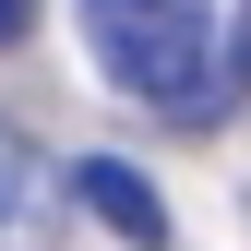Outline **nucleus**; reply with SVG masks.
<instances>
[{"label": "nucleus", "instance_id": "nucleus-4", "mask_svg": "<svg viewBox=\"0 0 251 251\" xmlns=\"http://www.w3.org/2000/svg\"><path fill=\"white\" fill-rule=\"evenodd\" d=\"M24 24H36V0H0V48H12V36H24Z\"/></svg>", "mask_w": 251, "mask_h": 251}, {"label": "nucleus", "instance_id": "nucleus-3", "mask_svg": "<svg viewBox=\"0 0 251 251\" xmlns=\"http://www.w3.org/2000/svg\"><path fill=\"white\" fill-rule=\"evenodd\" d=\"M60 203H72V192H60V168L0 120V251H48V239H60Z\"/></svg>", "mask_w": 251, "mask_h": 251}, {"label": "nucleus", "instance_id": "nucleus-2", "mask_svg": "<svg viewBox=\"0 0 251 251\" xmlns=\"http://www.w3.org/2000/svg\"><path fill=\"white\" fill-rule=\"evenodd\" d=\"M60 192H72V215H96L120 251H168V192L132 155H84V168H60Z\"/></svg>", "mask_w": 251, "mask_h": 251}, {"label": "nucleus", "instance_id": "nucleus-1", "mask_svg": "<svg viewBox=\"0 0 251 251\" xmlns=\"http://www.w3.org/2000/svg\"><path fill=\"white\" fill-rule=\"evenodd\" d=\"M84 48L120 96L179 108L192 132L227 108V12L215 0H84Z\"/></svg>", "mask_w": 251, "mask_h": 251}]
</instances>
